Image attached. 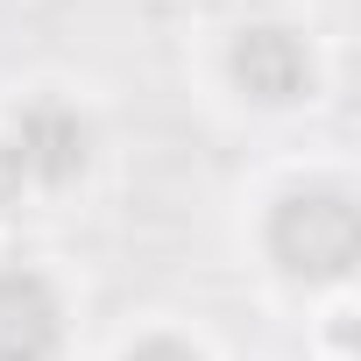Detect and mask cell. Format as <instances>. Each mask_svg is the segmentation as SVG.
Returning <instances> with one entry per match:
<instances>
[{
    "label": "cell",
    "mask_w": 361,
    "mask_h": 361,
    "mask_svg": "<svg viewBox=\"0 0 361 361\" xmlns=\"http://www.w3.org/2000/svg\"><path fill=\"white\" fill-rule=\"evenodd\" d=\"M262 262L298 290H340L354 269V192L347 177H298L262 199Z\"/></svg>",
    "instance_id": "1"
},
{
    "label": "cell",
    "mask_w": 361,
    "mask_h": 361,
    "mask_svg": "<svg viewBox=\"0 0 361 361\" xmlns=\"http://www.w3.org/2000/svg\"><path fill=\"white\" fill-rule=\"evenodd\" d=\"M220 71H227L234 99L255 106V114H290V106L319 99V50L290 22H241L227 36Z\"/></svg>",
    "instance_id": "2"
},
{
    "label": "cell",
    "mask_w": 361,
    "mask_h": 361,
    "mask_svg": "<svg viewBox=\"0 0 361 361\" xmlns=\"http://www.w3.org/2000/svg\"><path fill=\"white\" fill-rule=\"evenodd\" d=\"M64 298L43 269H0V361H64Z\"/></svg>",
    "instance_id": "3"
},
{
    "label": "cell",
    "mask_w": 361,
    "mask_h": 361,
    "mask_svg": "<svg viewBox=\"0 0 361 361\" xmlns=\"http://www.w3.org/2000/svg\"><path fill=\"white\" fill-rule=\"evenodd\" d=\"M121 361H213L199 340H185V333H142Z\"/></svg>",
    "instance_id": "4"
}]
</instances>
